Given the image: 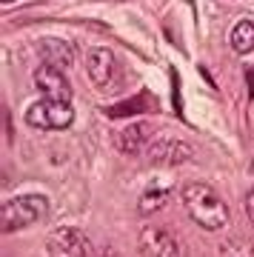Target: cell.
Segmentation results:
<instances>
[{"instance_id": "1", "label": "cell", "mask_w": 254, "mask_h": 257, "mask_svg": "<svg viewBox=\"0 0 254 257\" xmlns=\"http://www.w3.org/2000/svg\"><path fill=\"white\" fill-rule=\"evenodd\" d=\"M183 209L200 229L220 231L228 223V206L209 183H186L180 192Z\"/></svg>"}, {"instance_id": "2", "label": "cell", "mask_w": 254, "mask_h": 257, "mask_svg": "<svg viewBox=\"0 0 254 257\" xmlns=\"http://www.w3.org/2000/svg\"><path fill=\"white\" fill-rule=\"evenodd\" d=\"M49 214V197L43 194H23V197H12V200L3 203V211H0V229L12 234V231H20L32 226V223L43 220Z\"/></svg>"}, {"instance_id": "3", "label": "cell", "mask_w": 254, "mask_h": 257, "mask_svg": "<svg viewBox=\"0 0 254 257\" xmlns=\"http://www.w3.org/2000/svg\"><path fill=\"white\" fill-rule=\"evenodd\" d=\"M23 117H26V123H29L32 128H43V132H60V128H69V126L74 123V109H72V103L43 97V100L32 103Z\"/></svg>"}, {"instance_id": "4", "label": "cell", "mask_w": 254, "mask_h": 257, "mask_svg": "<svg viewBox=\"0 0 254 257\" xmlns=\"http://www.w3.org/2000/svg\"><path fill=\"white\" fill-rule=\"evenodd\" d=\"M137 248H140V257H186L183 243L160 226H146L140 231Z\"/></svg>"}, {"instance_id": "5", "label": "cell", "mask_w": 254, "mask_h": 257, "mask_svg": "<svg viewBox=\"0 0 254 257\" xmlns=\"http://www.w3.org/2000/svg\"><path fill=\"white\" fill-rule=\"evenodd\" d=\"M49 257H91L89 254V240L80 229L72 226H60L46 237Z\"/></svg>"}, {"instance_id": "6", "label": "cell", "mask_w": 254, "mask_h": 257, "mask_svg": "<svg viewBox=\"0 0 254 257\" xmlns=\"http://www.w3.org/2000/svg\"><path fill=\"white\" fill-rule=\"evenodd\" d=\"M194 157V149L186 140H172V138H155L146 149V160L152 166H180Z\"/></svg>"}, {"instance_id": "7", "label": "cell", "mask_w": 254, "mask_h": 257, "mask_svg": "<svg viewBox=\"0 0 254 257\" xmlns=\"http://www.w3.org/2000/svg\"><path fill=\"white\" fill-rule=\"evenodd\" d=\"M155 140V126L146 123V120H137V123H126L123 128H117L111 135V143L117 152L123 155H140L143 149H149V143Z\"/></svg>"}, {"instance_id": "8", "label": "cell", "mask_w": 254, "mask_h": 257, "mask_svg": "<svg viewBox=\"0 0 254 257\" xmlns=\"http://www.w3.org/2000/svg\"><path fill=\"white\" fill-rule=\"evenodd\" d=\"M35 86L46 97L52 100H63L72 103V86L63 77V69H55V66H37L35 69Z\"/></svg>"}, {"instance_id": "9", "label": "cell", "mask_w": 254, "mask_h": 257, "mask_svg": "<svg viewBox=\"0 0 254 257\" xmlns=\"http://www.w3.org/2000/svg\"><path fill=\"white\" fill-rule=\"evenodd\" d=\"M117 72V60H114V52L111 49H91L89 55H86V74L91 77V83H97V86H106L111 83Z\"/></svg>"}, {"instance_id": "10", "label": "cell", "mask_w": 254, "mask_h": 257, "mask_svg": "<svg viewBox=\"0 0 254 257\" xmlns=\"http://www.w3.org/2000/svg\"><path fill=\"white\" fill-rule=\"evenodd\" d=\"M37 52L43 57V66H55V69H69L74 63V46L66 43L60 37H43L37 43Z\"/></svg>"}, {"instance_id": "11", "label": "cell", "mask_w": 254, "mask_h": 257, "mask_svg": "<svg viewBox=\"0 0 254 257\" xmlns=\"http://www.w3.org/2000/svg\"><path fill=\"white\" fill-rule=\"evenodd\" d=\"M228 43H231V49L237 55H251L254 52V20H248V18L237 20L231 35H228Z\"/></svg>"}, {"instance_id": "12", "label": "cell", "mask_w": 254, "mask_h": 257, "mask_svg": "<svg viewBox=\"0 0 254 257\" xmlns=\"http://www.w3.org/2000/svg\"><path fill=\"white\" fill-rule=\"evenodd\" d=\"M169 197H172V192L166 189V186H152V189H146L143 194H140V203H137V211L143 214V217H149V214H155V211H160L169 203Z\"/></svg>"}, {"instance_id": "13", "label": "cell", "mask_w": 254, "mask_h": 257, "mask_svg": "<svg viewBox=\"0 0 254 257\" xmlns=\"http://www.w3.org/2000/svg\"><path fill=\"white\" fill-rule=\"evenodd\" d=\"M220 254L223 257H254V248L248 246V243H243V240L231 237L220 246Z\"/></svg>"}, {"instance_id": "14", "label": "cell", "mask_w": 254, "mask_h": 257, "mask_svg": "<svg viewBox=\"0 0 254 257\" xmlns=\"http://www.w3.org/2000/svg\"><path fill=\"white\" fill-rule=\"evenodd\" d=\"M245 214H248V220L254 223V192L245 194Z\"/></svg>"}, {"instance_id": "15", "label": "cell", "mask_w": 254, "mask_h": 257, "mask_svg": "<svg viewBox=\"0 0 254 257\" xmlns=\"http://www.w3.org/2000/svg\"><path fill=\"white\" fill-rule=\"evenodd\" d=\"M251 175H254V160H251Z\"/></svg>"}, {"instance_id": "16", "label": "cell", "mask_w": 254, "mask_h": 257, "mask_svg": "<svg viewBox=\"0 0 254 257\" xmlns=\"http://www.w3.org/2000/svg\"><path fill=\"white\" fill-rule=\"evenodd\" d=\"M3 3H12V0H3Z\"/></svg>"}]
</instances>
